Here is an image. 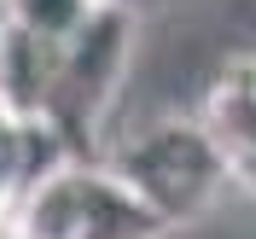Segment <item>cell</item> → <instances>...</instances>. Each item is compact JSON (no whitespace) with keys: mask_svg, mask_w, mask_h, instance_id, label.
<instances>
[{"mask_svg":"<svg viewBox=\"0 0 256 239\" xmlns=\"http://www.w3.org/2000/svg\"><path fill=\"white\" fill-rule=\"evenodd\" d=\"M169 216L146 204L111 163L64 158L12 210V239H163Z\"/></svg>","mask_w":256,"mask_h":239,"instance_id":"1","label":"cell"},{"mask_svg":"<svg viewBox=\"0 0 256 239\" xmlns=\"http://www.w3.org/2000/svg\"><path fill=\"white\" fill-rule=\"evenodd\" d=\"M6 18H12V0H0V30H6Z\"/></svg>","mask_w":256,"mask_h":239,"instance_id":"9","label":"cell"},{"mask_svg":"<svg viewBox=\"0 0 256 239\" xmlns=\"http://www.w3.org/2000/svg\"><path fill=\"white\" fill-rule=\"evenodd\" d=\"M99 6H134V0H99Z\"/></svg>","mask_w":256,"mask_h":239,"instance_id":"10","label":"cell"},{"mask_svg":"<svg viewBox=\"0 0 256 239\" xmlns=\"http://www.w3.org/2000/svg\"><path fill=\"white\" fill-rule=\"evenodd\" d=\"M233 181L256 198V152H250V158H233Z\"/></svg>","mask_w":256,"mask_h":239,"instance_id":"7","label":"cell"},{"mask_svg":"<svg viewBox=\"0 0 256 239\" xmlns=\"http://www.w3.org/2000/svg\"><path fill=\"white\" fill-rule=\"evenodd\" d=\"M134 35H140L134 6H94V18L70 41H58V94H52L47 123L64 134V146L76 140V158H88V134L105 123L134 64Z\"/></svg>","mask_w":256,"mask_h":239,"instance_id":"3","label":"cell"},{"mask_svg":"<svg viewBox=\"0 0 256 239\" xmlns=\"http://www.w3.org/2000/svg\"><path fill=\"white\" fill-rule=\"evenodd\" d=\"M111 169L140 192L158 216H169V227L204 216V210L222 198V187L233 181V158H227L222 140L204 128V117L146 123L140 134H128L111 152Z\"/></svg>","mask_w":256,"mask_h":239,"instance_id":"2","label":"cell"},{"mask_svg":"<svg viewBox=\"0 0 256 239\" xmlns=\"http://www.w3.org/2000/svg\"><path fill=\"white\" fill-rule=\"evenodd\" d=\"M198 117H204V128L222 140L227 158H250L256 152V82L244 76L239 64L204 94V111Z\"/></svg>","mask_w":256,"mask_h":239,"instance_id":"5","label":"cell"},{"mask_svg":"<svg viewBox=\"0 0 256 239\" xmlns=\"http://www.w3.org/2000/svg\"><path fill=\"white\" fill-rule=\"evenodd\" d=\"M239 70H244V76L256 82V53H250V59H239Z\"/></svg>","mask_w":256,"mask_h":239,"instance_id":"8","label":"cell"},{"mask_svg":"<svg viewBox=\"0 0 256 239\" xmlns=\"http://www.w3.org/2000/svg\"><path fill=\"white\" fill-rule=\"evenodd\" d=\"M52 94H58V41L6 18V30H0V111L47 123Z\"/></svg>","mask_w":256,"mask_h":239,"instance_id":"4","label":"cell"},{"mask_svg":"<svg viewBox=\"0 0 256 239\" xmlns=\"http://www.w3.org/2000/svg\"><path fill=\"white\" fill-rule=\"evenodd\" d=\"M94 6L99 0H12V18L30 24V30H41L47 41H70L94 18Z\"/></svg>","mask_w":256,"mask_h":239,"instance_id":"6","label":"cell"}]
</instances>
